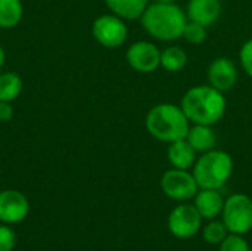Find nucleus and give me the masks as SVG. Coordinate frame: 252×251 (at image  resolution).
<instances>
[{
	"mask_svg": "<svg viewBox=\"0 0 252 251\" xmlns=\"http://www.w3.org/2000/svg\"><path fill=\"white\" fill-rule=\"evenodd\" d=\"M145 126L151 136L161 142L171 143L186 138L190 121L188 120L182 107L174 104H158L146 114Z\"/></svg>",
	"mask_w": 252,
	"mask_h": 251,
	"instance_id": "obj_3",
	"label": "nucleus"
},
{
	"mask_svg": "<svg viewBox=\"0 0 252 251\" xmlns=\"http://www.w3.org/2000/svg\"><path fill=\"white\" fill-rule=\"evenodd\" d=\"M30 204L24 194L7 189L0 192V220L4 223H18L28 215Z\"/></svg>",
	"mask_w": 252,
	"mask_h": 251,
	"instance_id": "obj_11",
	"label": "nucleus"
},
{
	"mask_svg": "<svg viewBox=\"0 0 252 251\" xmlns=\"http://www.w3.org/2000/svg\"><path fill=\"white\" fill-rule=\"evenodd\" d=\"M22 18L21 0H0V28H12Z\"/></svg>",
	"mask_w": 252,
	"mask_h": 251,
	"instance_id": "obj_18",
	"label": "nucleus"
},
{
	"mask_svg": "<svg viewBox=\"0 0 252 251\" xmlns=\"http://www.w3.org/2000/svg\"><path fill=\"white\" fill-rule=\"evenodd\" d=\"M16 244L13 231L7 226H0V251H12Z\"/></svg>",
	"mask_w": 252,
	"mask_h": 251,
	"instance_id": "obj_24",
	"label": "nucleus"
},
{
	"mask_svg": "<svg viewBox=\"0 0 252 251\" xmlns=\"http://www.w3.org/2000/svg\"><path fill=\"white\" fill-rule=\"evenodd\" d=\"M221 215L230 234L245 235L252 229V200L245 194L230 195L224 201Z\"/></svg>",
	"mask_w": 252,
	"mask_h": 251,
	"instance_id": "obj_5",
	"label": "nucleus"
},
{
	"mask_svg": "<svg viewBox=\"0 0 252 251\" xmlns=\"http://www.w3.org/2000/svg\"><path fill=\"white\" fill-rule=\"evenodd\" d=\"M22 90V78L16 72H4L0 75V102L15 101Z\"/></svg>",
	"mask_w": 252,
	"mask_h": 251,
	"instance_id": "obj_19",
	"label": "nucleus"
},
{
	"mask_svg": "<svg viewBox=\"0 0 252 251\" xmlns=\"http://www.w3.org/2000/svg\"><path fill=\"white\" fill-rule=\"evenodd\" d=\"M208 81L220 92H227L238 81V68L235 62L226 56L216 58L208 67Z\"/></svg>",
	"mask_w": 252,
	"mask_h": 251,
	"instance_id": "obj_10",
	"label": "nucleus"
},
{
	"mask_svg": "<svg viewBox=\"0 0 252 251\" xmlns=\"http://www.w3.org/2000/svg\"><path fill=\"white\" fill-rule=\"evenodd\" d=\"M162 192L174 201H188L198 194V183L193 173L182 169L167 170L161 178Z\"/></svg>",
	"mask_w": 252,
	"mask_h": 251,
	"instance_id": "obj_6",
	"label": "nucleus"
},
{
	"mask_svg": "<svg viewBox=\"0 0 252 251\" xmlns=\"http://www.w3.org/2000/svg\"><path fill=\"white\" fill-rule=\"evenodd\" d=\"M233 160L221 149L204 152L193 164V176L201 189H220L232 176Z\"/></svg>",
	"mask_w": 252,
	"mask_h": 251,
	"instance_id": "obj_4",
	"label": "nucleus"
},
{
	"mask_svg": "<svg viewBox=\"0 0 252 251\" xmlns=\"http://www.w3.org/2000/svg\"><path fill=\"white\" fill-rule=\"evenodd\" d=\"M229 229L226 228L224 222H219V220H211L202 231V238L208 243V244H221L223 240L229 235L227 234Z\"/></svg>",
	"mask_w": 252,
	"mask_h": 251,
	"instance_id": "obj_20",
	"label": "nucleus"
},
{
	"mask_svg": "<svg viewBox=\"0 0 252 251\" xmlns=\"http://www.w3.org/2000/svg\"><path fill=\"white\" fill-rule=\"evenodd\" d=\"M126 58L128 65L137 72L149 74L161 67V50L151 41L142 40L133 43L128 47Z\"/></svg>",
	"mask_w": 252,
	"mask_h": 251,
	"instance_id": "obj_9",
	"label": "nucleus"
},
{
	"mask_svg": "<svg viewBox=\"0 0 252 251\" xmlns=\"http://www.w3.org/2000/svg\"><path fill=\"white\" fill-rule=\"evenodd\" d=\"M13 111L10 107V102H0V121L6 123L12 118Z\"/></svg>",
	"mask_w": 252,
	"mask_h": 251,
	"instance_id": "obj_25",
	"label": "nucleus"
},
{
	"mask_svg": "<svg viewBox=\"0 0 252 251\" xmlns=\"http://www.w3.org/2000/svg\"><path fill=\"white\" fill-rule=\"evenodd\" d=\"M220 251H251L247 240L238 234H229L220 244Z\"/></svg>",
	"mask_w": 252,
	"mask_h": 251,
	"instance_id": "obj_22",
	"label": "nucleus"
},
{
	"mask_svg": "<svg viewBox=\"0 0 252 251\" xmlns=\"http://www.w3.org/2000/svg\"><path fill=\"white\" fill-rule=\"evenodd\" d=\"M4 59H6V55H4V50H3V47L0 46V68L3 67V64H4Z\"/></svg>",
	"mask_w": 252,
	"mask_h": 251,
	"instance_id": "obj_26",
	"label": "nucleus"
},
{
	"mask_svg": "<svg viewBox=\"0 0 252 251\" xmlns=\"http://www.w3.org/2000/svg\"><path fill=\"white\" fill-rule=\"evenodd\" d=\"M186 12L176 3H152L140 16L143 30L159 41H174L183 36Z\"/></svg>",
	"mask_w": 252,
	"mask_h": 251,
	"instance_id": "obj_2",
	"label": "nucleus"
},
{
	"mask_svg": "<svg viewBox=\"0 0 252 251\" xmlns=\"http://www.w3.org/2000/svg\"><path fill=\"white\" fill-rule=\"evenodd\" d=\"M196 210L202 216V219L213 220L223 212L224 201L221 198V194L219 189H201L195 195V204Z\"/></svg>",
	"mask_w": 252,
	"mask_h": 251,
	"instance_id": "obj_13",
	"label": "nucleus"
},
{
	"mask_svg": "<svg viewBox=\"0 0 252 251\" xmlns=\"http://www.w3.org/2000/svg\"><path fill=\"white\" fill-rule=\"evenodd\" d=\"M188 64V53L179 46H170L161 52V67L168 72L182 71Z\"/></svg>",
	"mask_w": 252,
	"mask_h": 251,
	"instance_id": "obj_17",
	"label": "nucleus"
},
{
	"mask_svg": "<svg viewBox=\"0 0 252 251\" xmlns=\"http://www.w3.org/2000/svg\"><path fill=\"white\" fill-rule=\"evenodd\" d=\"M157 3H176V0H154Z\"/></svg>",
	"mask_w": 252,
	"mask_h": 251,
	"instance_id": "obj_27",
	"label": "nucleus"
},
{
	"mask_svg": "<svg viewBox=\"0 0 252 251\" xmlns=\"http://www.w3.org/2000/svg\"><path fill=\"white\" fill-rule=\"evenodd\" d=\"M239 59H241V65H242L244 71L250 77H252V38L247 40L244 43V46L241 47Z\"/></svg>",
	"mask_w": 252,
	"mask_h": 251,
	"instance_id": "obj_23",
	"label": "nucleus"
},
{
	"mask_svg": "<svg viewBox=\"0 0 252 251\" xmlns=\"http://www.w3.org/2000/svg\"><path fill=\"white\" fill-rule=\"evenodd\" d=\"M226 105L223 92L211 84H199L185 93L180 107L190 123L213 126L224 117Z\"/></svg>",
	"mask_w": 252,
	"mask_h": 251,
	"instance_id": "obj_1",
	"label": "nucleus"
},
{
	"mask_svg": "<svg viewBox=\"0 0 252 251\" xmlns=\"http://www.w3.org/2000/svg\"><path fill=\"white\" fill-rule=\"evenodd\" d=\"M109 10L123 19H140L149 0H105Z\"/></svg>",
	"mask_w": 252,
	"mask_h": 251,
	"instance_id": "obj_16",
	"label": "nucleus"
},
{
	"mask_svg": "<svg viewBox=\"0 0 252 251\" xmlns=\"http://www.w3.org/2000/svg\"><path fill=\"white\" fill-rule=\"evenodd\" d=\"M202 225V216L192 204H180L177 206L168 217V229L170 232L180 238L188 240L195 237Z\"/></svg>",
	"mask_w": 252,
	"mask_h": 251,
	"instance_id": "obj_8",
	"label": "nucleus"
},
{
	"mask_svg": "<svg viewBox=\"0 0 252 251\" xmlns=\"http://www.w3.org/2000/svg\"><path fill=\"white\" fill-rule=\"evenodd\" d=\"M167 157L174 169L189 170L190 167H193L196 161V151L190 146V143L185 138V139L174 141L168 145Z\"/></svg>",
	"mask_w": 252,
	"mask_h": 251,
	"instance_id": "obj_14",
	"label": "nucleus"
},
{
	"mask_svg": "<svg viewBox=\"0 0 252 251\" xmlns=\"http://www.w3.org/2000/svg\"><path fill=\"white\" fill-rule=\"evenodd\" d=\"M221 0H189L188 19L204 27L213 25L221 15Z\"/></svg>",
	"mask_w": 252,
	"mask_h": 251,
	"instance_id": "obj_12",
	"label": "nucleus"
},
{
	"mask_svg": "<svg viewBox=\"0 0 252 251\" xmlns=\"http://www.w3.org/2000/svg\"><path fill=\"white\" fill-rule=\"evenodd\" d=\"M182 37L190 44H201L207 40V27L193 21H188Z\"/></svg>",
	"mask_w": 252,
	"mask_h": 251,
	"instance_id": "obj_21",
	"label": "nucleus"
},
{
	"mask_svg": "<svg viewBox=\"0 0 252 251\" xmlns=\"http://www.w3.org/2000/svg\"><path fill=\"white\" fill-rule=\"evenodd\" d=\"M186 141L190 143V146L196 152L204 154V152L214 149V146L217 143V136H216L211 126L193 124L192 127H189V132L186 135Z\"/></svg>",
	"mask_w": 252,
	"mask_h": 251,
	"instance_id": "obj_15",
	"label": "nucleus"
},
{
	"mask_svg": "<svg viewBox=\"0 0 252 251\" xmlns=\"http://www.w3.org/2000/svg\"><path fill=\"white\" fill-rule=\"evenodd\" d=\"M94 38L105 47L115 49L124 44L128 36L127 25L117 15H102L94 19L92 27Z\"/></svg>",
	"mask_w": 252,
	"mask_h": 251,
	"instance_id": "obj_7",
	"label": "nucleus"
}]
</instances>
